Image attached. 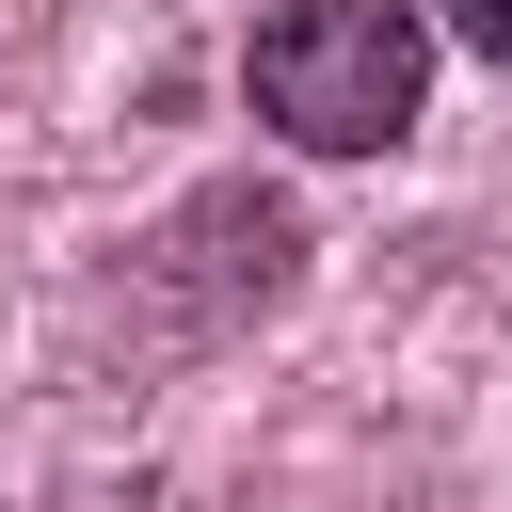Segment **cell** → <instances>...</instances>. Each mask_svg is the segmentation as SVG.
<instances>
[{
    "mask_svg": "<svg viewBox=\"0 0 512 512\" xmlns=\"http://www.w3.org/2000/svg\"><path fill=\"white\" fill-rule=\"evenodd\" d=\"M240 96L304 160H384L432 112V0H272L240 32Z\"/></svg>",
    "mask_w": 512,
    "mask_h": 512,
    "instance_id": "cell-1",
    "label": "cell"
},
{
    "mask_svg": "<svg viewBox=\"0 0 512 512\" xmlns=\"http://www.w3.org/2000/svg\"><path fill=\"white\" fill-rule=\"evenodd\" d=\"M432 32H448V48H480V64H512V0H432Z\"/></svg>",
    "mask_w": 512,
    "mask_h": 512,
    "instance_id": "cell-2",
    "label": "cell"
}]
</instances>
